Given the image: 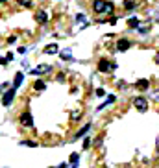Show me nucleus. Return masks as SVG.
<instances>
[{"mask_svg": "<svg viewBox=\"0 0 159 168\" xmlns=\"http://www.w3.org/2000/svg\"><path fill=\"white\" fill-rule=\"evenodd\" d=\"M133 104H135V107L141 111V113L148 111V102H146V98H142V96H137V98L133 100Z\"/></svg>", "mask_w": 159, "mask_h": 168, "instance_id": "f03ea898", "label": "nucleus"}, {"mask_svg": "<svg viewBox=\"0 0 159 168\" xmlns=\"http://www.w3.org/2000/svg\"><path fill=\"white\" fill-rule=\"evenodd\" d=\"M33 89H35V91H44V89H46V83H44L43 80H37L35 83H33Z\"/></svg>", "mask_w": 159, "mask_h": 168, "instance_id": "4468645a", "label": "nucleus"}, {"mask_svg": "<svg viewBox=\"0 0 159 168\" xmlns=\"http://www.w3.org/2000/svg\"><path fill=\"white\" fill-rule=\"evenodd\" d=\"M19 122H21L24 128H32V126H33V118H32V115H30V113H22L21 118H19Z\"/></svg>", "mask_w": 159, "mask_h": 168, "instance_id": "20e7f679", "label": "nucleus"}, {"mask_svg": "<svg viewBox=\"0 0 159 168\" xmlns=\"http://www.w3.org/2000/svg\"><path fill=\"white\" fill-rule=\"evenodd\" d=\"M35 20H37V22H41V24H44L48 20V15L44 13V11H37L35 13Z\"/></svg>", "mask_w": 159, "mask_h": 168, "instance_id": "f8f14e48", "label": "nucleus"}, {"mask_svg": "<svg viewBox=\"0 0 159 168\" xmlns=\"http://www.w3.org/2000/svg\"><path fill=\"white\" fill-rule=\"evenodd\" d=\"M106 11H107V13H111V11H113V4H111V2H107V4H106Z\"/></svg>", "mask_w": 159, "mask_h": 168, "instance_id": "aec40b11", "label": "nucleus"}, {"mask_svg": "<svg viewBox=\"0 0 159 168\" xmlns=\"http://www.w3.org/2000/svg\"><path fill=\"white\" fill-rule=\"evenodd\" d=\"M59 55H61V59H65V61H72L71 50H61V52H59Z\"/></svg>", "mask_w": 159, "mask_h": 168, "instance_id": "ddd939ff", "label": "nucleus"}, {"mask_svg": "<svg viewBox=\"0 0 159 168\" xmlns=\"http://www.w3.org/2000/svg\"><path fill=\"white\" fill-rule=\"evenodd\" d=\"M15 93H17V89H9L8 93L2 96V105H4V107H9V105H11V102H13V96H15Z\"/></svg>", "mask_w": 159, "mask_h": 168, "instance_id": "7ed1b4c3", "label": "nucleus"}, {"mask_svg": "<svg viewBox=\"0 0 159 168\" xmlns=\"http://www.w3.org/2000/svg\"><path fill=\"white\" fill-rule=\"evenodd\" d=\"M124 8H126V9H133V8H135V0H124Z\"/></svg>", "mask_w": 159, "mask_h": 168, "instance_id": "a211bd4d", "label": "nucleus"}, {"mask_svg": "<svg viewBox=\"0 0 159 168\" xmlns=\"http://www.w3.org/2000/svg\"><path fill=\"white\" fill-rule=\"evenodd\" d=\"M21 6H24V8H32L33 6V0H17Z\"/></svg>", "mask_w": 159, "mask_h": 168, "instance_id": "f3484780", "label": "nucleus"}, {"mask_svg": "<svg viewBox=\"0 0 159 168\" xmlns=\"http://www.w3.org/2000/svg\"><path fill=\"white\" fill-rule=\"evenodd\" d=\"M156 63H157V65H159V52H157V54H156Z\"/></svg>", "mask_w": 159, "mask_h": 168, "instance_id": "bb28decb", "label": "nucleus"}, {"mask_svg": "<svg viewBox=\"0 0 159 168\" xmlns=\"http://www.w3.org/2000/svg\"><path fill=\"white\" fill-rule=\"evenodd\" d=\"M128 26H130V28H137V26H139V20H137L135 17L130 19V20H128Z\"/></svg>", "mask_w": 159, "mask_h": 168, "instance_id": "6ab92c4d", "label": "nucleus"}, {"mask_svg": "<svg viewBox=\"0 0 159 168\" xmlns=\"http://www.w3.org/2000/svg\"><path fill=\"white\" fill-rule=\"evenodd\" d=\"M15 41H17V37H9V39H8V43H9V44H13Z\"/></svg>", "mask_w": 159, "mask_h": 168, "instance_id": "393cba45", "label": "nucleus"}, {"mask_svg": "<svg viewBox=\"0 0 159 168\" xmlns=\"http://www.w3.org/2000/svg\"><path fill=\"white\" fill-rule=\"evenodd\" d=\"M135 89H139V91H148V89H150V81L144 80V78H142V80H137V81H135Z\"/></svg>", "mask_w": 159, "mask_h": 168, "instance_id": "423d86ee", "label": "nucleus"}, {"mask_svg": "<svg viewBox=\"0 0 159 168\" xmlns=\"http://www.w3.org/2000/svg\"><path fill=\"white\" fill-rule=\"evenodd\" d=\"M131 46V41H128V39H120L117 43V50H120V52H124V50H128Z\"/></svg>", "mask_w": 159, "mask_h": 168, "instance_id": "0eeeda50", "label": "nucleus"}, {"mask_svg": "<svg viewBox=\"0 0 159 168\" xmlns=\"http://www.w3.org/2000/svg\"><path fill=\"white\" fill-rule=\"evenodd\" d=\"M59 168H67V165H61V166H59Z\"/></svg>", "mask_w": 159, "mask_h": 168, "instance_id": "cd10ccee", "label": "nucleus"}, {"mask_svg": "<svg viewBox=\"0 0 159 168\" xmlns=\"http://www.w3.org/2000/svg\"><path fill=\"white\" fill-rule=\"evenodd\" d=\"M104 94H106V91H104V89H96V96H104Z\"/></svg>", "mask_w": 159, "mask_h": 168, "instance_id": "5701e85b", "label": "nucleus"}, {"mask_svg": "<svg viewBox=\"0 0 159 168\" xmlns=\"http://www.w3.org/2000/svg\"><path fill=\"white\" fill-rule=\"evenodd\" d=\"M22 144H26V146H32V148H35V142H32V140H26V142H22Z\"/></svg>", "mask_w": 159, "mask_h": 168, "instance_id": "412c9836", "label": "nucleus"}, {"mask_svg": "<svg viewBox=\"0 0 159 168\" xmlns=\"http://www.w3.org/2000/svg\"><path fill=\"white\" fill-rule=\"evenodd\" d=\"M56 80H57V81H65V74H63V72H61V74H57V78H56Z\"/></svg>", "mask_w": 159, "mask_h": 168, "instance_id": "4be33fe9", "label": "nucleus"}, {"mask_svg": "<svg viewBox=\"0 0 159 168\" xmlns=\"http://www.w3.org/2000/svg\"><path fill=\"white\" fill-rule=\"evenodd\" d=\"M106 0H94V2H93V9H94V11H96V13H104V11H106Z\"/></svg>", "mask_w": 159, "mask_h": 168, "instance_id": "39448f33", "label": "nucleus"}, {"mask_svg": "<svg viewBox=\"0 0 159 168\" xmlns=\"http://www.w3.org/2000/svg\"><path fill=\"white\" fill-rule=\"evenodd\" d=\"M0 2H4V0H0Z\"/></svg>", "mask_w": 159, "mask_h": 168, "instance_id": "c85d7f7f", "label": "nucleus"}, {"mask_svg": "<svg viewBox=\"0 0 159 168\" xmlns=\"http://www.w3.org/2000/svg\"><path fill=\"white\" fill-rule=\"evenodd\" d=\"M8 63V59L6 57H0V65H6Z\"/></svg>", "mask_w": 159, "mask_h": 168, "instance_id": "a878e982", "label": "nucleus"}, {"mask_svg": "<svg viewBox=\"0 0 159 168\" xmlns=\"http://www.w3.org/2000/svg\"><path fill=\"white\" fill-rule=\"evenodd\" d=\"M22 80H24V74L22 72H17V76H15V80H13V89H19L22 85Z\"/></svg>", "mask_w": 159, "mask_h": 168, "instance_id": "9d476101", "label": "nucleus"}, {"mask_svg": "<svg viewBox=\"0 0 159 168\" xmlns=\"http://www.w3.org/2000/svg\"><path fill=\"white\" fill-rule=\"evenodd\" d=\"M89 129H91V124H85V126H83V128L80 129V131H78L76 135H74V139H82V137H85Z\"/></svg>", "mask_w": 159, "mask_h": 168, "instance_id": "9b49d317", "label": "nucleus"}, {"mask_svg": "<svg viewBox=\"0 0 159 168\" xmlns=\"http://www.w3.org/2000/svg\"><path fill=\"white\" fill-rule=\"evenodd\" d=\"M89 142H91L89 139H85V140H83V148H89Z\"/></svg>", "mask_w": 159, "mask_h": 168, "instance_id": "b1692460", "label": "nucleus"}, {"mask_svg": "<svg viewBox=\"0 0 159 168\" xmlns=\"http://www.w3.org/2000/svg\"><path fill=\"white\" fill-rule=\"evenodd\" d=\"M111 68H117V63H109L107 59L98 61V70H100V72H107V70H111Z\"/></svg>", "mask_w": 159, "mask_h": 168, "instance_id": "f257e3e1", "label": "nucleus"}, {"mask_svg": "<svg viewBox=\"0 0 159 168\" xmlns=\"http://www.w3.org/2000/svg\"><path fill=\"white\" fill-rule=\"evenodd\" d=\"M78 165H80V155L78 153H71V166L76 168Z\"/></svg>", "mask_w": 159, "mask_h": 168, "instance_id": "2eb2a0df", "label": "nucleus"}, {"mask_svg": "<svg viewBox=\"0 0 159 168\" xmlns=\"http://www.w3.org/2000/svg\"><path fill=\"white\" fill-rule=\"evenodd\" d=\"M59 52V46L56 43H52V44H48V46H44V54H48V55H52V54H57Z\"/></svg>", "mask_w": 159, "mask_h": 168, "instance_id": "1a4fd4ad", "label": "nucleus"}, {"mask_svg": "<svg viewBox=\"0 0 159 168\" xmlns=\"http://www.w3.org/2000/svg\"><path fill=\"white\" fill-rule=\"evenodd\" d=\"M48 70H50L48 65H39L37 68H32V74H33V76H41V74H44V72H48Z\"/></svg>", "mask_w": 159, "mask_h": 168, "instance_id": "6e6552de", "label": "nucleus"}, {"mask_svg": "<svg viewBox=\"0 0 159 168\" xmlns=\"http://www.w3.org/2000/svg\"><path fill=\"white\" fill-rule=\"evenodd\" d=\"M113 102H115V96H113V94H109L107 98H106V104H102L100 107H98V111H100V109H104V107H106V105H111Z\"/></svg>", "mask_w": 159, "mask_h": 168, "instance_id": "dca6fc26", "label": "nucleus"}]
</instances>
